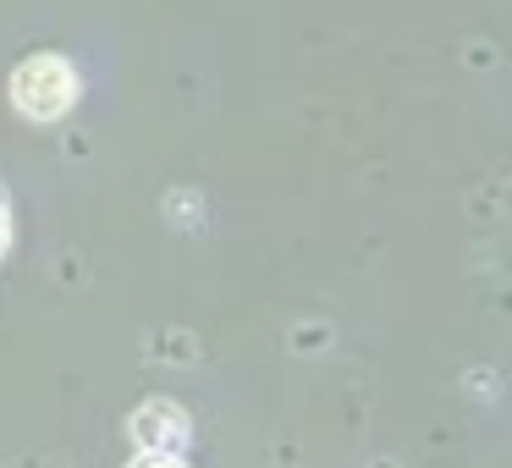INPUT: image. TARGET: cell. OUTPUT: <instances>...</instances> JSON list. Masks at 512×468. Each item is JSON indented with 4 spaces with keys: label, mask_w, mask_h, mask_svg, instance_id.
Wrapping results in <instances>:
<instances>
[{
    "label": "cell",
    "mask_w": 512,
    "mask_h": 468,
    "mask_svg": "<svg viewBox=\"0 0 512 468\" xmlns=\"http://www.w3.org/2000/svg\"><path fill=\"white\" fill-rule=\"evenodd\" d=\"M12 100H17V111L50 122V116H61L78 100V78H72V67L61 56H28L12 72Z\"/></svg>",
    "instance_id": "obj_1"
},
{
    "label": "cell",
    "mask_w": 512,
    "mask_h": 468,
    "mask_svg": "<svg viewBox=\"0 0 512 468\" xmlns=\"http://www.w3.org/2000/svg\"><path fill=\"white\" fill-rule=\"evenodd\" d=\"M133 435L149 446V452H171V446H182V413L171 408V402H149V408H138L133 419Z\"/></svg>",
    "instance_id": "obj_2"
},
{
    "label": "cell",
    "mask_w": 512,
    "mask_h": 468,
    "mask_svg": "<svg viewBox=\"0 0 512 468\" xmlns=\"http://www.w3.org/2000/svg\"><path fill=\"white\" fill-rule=\"evenodd\" d=\"M133 468H182V463H177L171 452H149V457H138Z\"/></svg>",
    "instance_id": "obj_3"
},
{
    "label": "cell",
    "mask_w": 512,
    "mask_h": 468,
    "mask_svg": "<svg viewBox=\"0 0 512 468\" xmlns=\"http://www.w3.org/2000/svg\"><path fill=\"white\" fill-rule=\"evenodd\" d=\"M6 237H12V221H6V204H0V248H6Z\"/></svg>",
    "instance_id": "obj_4"
}]
</instances>
